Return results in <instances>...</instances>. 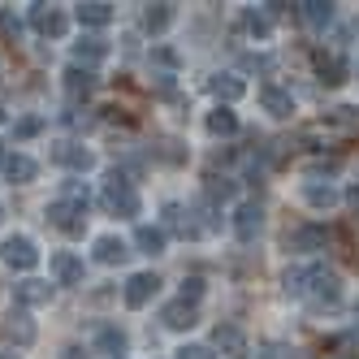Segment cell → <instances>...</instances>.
<instances>
[{
    "instance_id": "1",
    "label": "cell",
    "mask_w": 359,
    "mask_h": 359,
    "mask_svg": "<svg viewBox=\"0 0 359 359\" xmlns=\"http://www.w3.org/2000/svg\"><path fill=\"white\" fill-rule=\"evenodd\" d=\"M100 203H104V212H113V217H139V191L130 187V177L126 173H109V182H104V191H100Z\"/></svg>"
},
{
    "instance_id": "2",
    "label": "cell",
    "mask_w": 359,
    "mask_h": 359,
    "mask_svg": "<svg viewBox=\"0 0 359 359\" xmlns=\"http://www.w3.org/2000/svg\"><path fill=\"white\" fill-rule=\"evenodd\" d=\"M303 294L312 299L316 307H333V303L342 299V281H338V273H333V269L316 264V269H307V281H303Z\"/></svg>"
},
{
    "instance_id": "3",
    "label": "cell",
    "mask_w": 359,
    "mask_h": 359,
    "mask_svg": "<svg viewBox=\"0 0 359 359\" xmlns=\"http://www.w3.org/2000/svg\"><path fill=\"white\" fill-rule=\"evenodd\" d=\"M48 225H57L61 234L79 238L83 229H87V203H74V199H57V203H48Z\"/></svg>"
},
{
    "instance_id": "4",
    "label": "cell",
    "mask_w": 359,
    "mask_h": 359,
    "mask_svg": "<svg viewBox=\"0 0 359 359\" xmlns=\"http://www.w3.org/2000/svg\"><path fill=\"white\" fill-rule=\"evenodd\" d=\"M0 260H5L9 269H35V264H39V251H35V243H31V238L13 234V238L0 243Z\"/></svg>"
},
{
    "instance_id": "5",
    "label": "cell",
    "mask_w": 359,
    "mask_h": 359,
    "mask_svg": "<svg viewBox=\"0 0 359 359\" xmlns=\"http://www.w3.org/2000/svg\"><path fill=\"white\" fill-rule=\"evenodd\" d=\"M31 27H35L39 35H48V39H61V35L69 31V22H65V13H57L53 5H31Z\"/></svg>"
},
{
    "instance_id": "6",
    "label": "cell",
    "mask_w": 359,
    "mask_h": 359,
    "mask_svg": "<svg viewBox=\"0 0 359 359\" xmlns=\"http://www.w3.org/2000/svg\"><path fill=\"white\" fill-rule=\"evenodd\" d=\"M260 229H264V208H260V203H243V208L234 212V234H238V243H255Z\"/></svg>"
},
{
    "instance_id": "7",
    "label": "cell",
    "mask_w": 359,
    "mask_h": 359,
    "mask_svg": "<svg viewBox=\"0 0 359 359\" xmlns=\"http://www.w3.org/2000/svg\"><path fill=\"white\" fill-rule=\"evenodd\" d=\"M53 161L65 165V169H74V173H87V169L95 165V156H91L83 143H57V147H53Z\"/></svg>"
},
{
    "instance_id": "8",
    "label": "cell",
    "mask_w": 359,
    "mask_h": 359,
    "mask_svg": "<svg viewBox=\"0 0 359 359\" xmlns=\"http://www.w3.org/2000/svg\"><path fill=\"white\" fill-rule=\"evenodd\" d=\"M156 290H161V277L156 273H135L130 281H126V307H143Z\"/></svg>"
},
{
    "instance_id": "9",
    "label": "cell",
    "mask_w": 359,
    "mask_h": 359,
    "mask_svg": "<svg viewBox=\"0 0 359 359\" xmlns=\"http://www.w3.org/2000/svg\"><path fill=\"white\" fill-rule=\"evenodd\" d=\"M212 342H217V351L229 355V359H247V338H243V329H234V325H217Z\"/></svg>"
},
{
    "instance_id": "10",
    "label": "cell",
    "mask_w": 359,
    "mask_h": 359,
    "mask_svg": "<svg viewBox=\"0 0 359 359\" xmlns=\"http://www.w3.org/2000/svg\"><path fill=\"white\" fill-rule=\"evenodd\" d=\"M53 277L61 281V286H79L83 281V260L74 251H57L53 255Z\"/></svg>"
},
{
    "instance_id": "11",
    "label": "cell",
    "mask_w": 359,
    "mask_h": 359,
    "mask_svg": "<svg viewBox=\"0 0 359 359\" xmlns=\"http://www.w3.org/2000/svg\"><path fill=\"white\" fill-rule=\"evenodd\" d=\"M13 299H18L22 307H43L48 299H53V286H48V281L27 277V281H18V286H13Z\"/></svg>"
},
{
    "instance_id": "12",
    "label": "cell",
    "mask_w": 359,
    "mask_h": 359,
    "mask_svg": "<svg viewBox=\"0 0 359 359\" xmlns=\"http://www.w3.org/2000/svg\"><path fill=\"white\" fill-rule=\"evenodd\" d=\"M5 338H9L13 346H31V342H35V320L22 312V307H18V312H9V320H5Z\"/></svg>"
},
{
    "instance_id": "13",
    "label": "cell",
    "mask_w": 359,
    "mask_h": 359,
    "mask_svg": "<svg viewBox=\"0 0 359 359\" xmlns=\"http://www.w3.org/2000/svg\"><path fill=\"white\" fill-rule=\"evenodd\" d=\"M0 169H5V177H9V182H35V177H39V165L31 161V156H22V151H13V156H5V165H0Z\"/></svg>"
},
{
    "instance_id": "14",
    "label": "cell",
    "mask_w": 359,
    "mask_h": 359,
    "mask_svg": "<svg viewBox=\"0 0 359 359\" xmlns=\"http://www.w3.org/2000/svg\"><path fill=\"white\" fill-rule=\"evenodd\" d=\"M161 320H165L169 329H191V325L199 320V307L187 303V299H177V303H169L165 312H161Z\"/></svg>"
},
{
    "instance_id": "15",
    "label": "cell",
    "mask_w": 359,
    "mask_h": 359,
    "mask_svg": "<svg viewBox=\"0 0 359 359\" xmlns=\"http://www.w3.org/2000/svg\"><path fill=\"white\" fill-rule=\"evenodd\" d=\"M173 18H177L173 5H147V9H143V31H147V35H161V31L173 27Z\"/></svg>"
},
{
    "instance_id": "16",
    "label": "cell",
    "mask_w": 359,
    "mask_h": 359,
    "mask_svg": "<svg viewBox=\"0 0 359 359\" xmlns=\"http://www.w3.org/2000/svg\"><path fill=\"white\" fill-rule=\"evenodd\" d=\"M260 104H264V113H273V117H290V113H294V95L281 91V87H264V91H260Z\"/></svg>"
},
{
    "instance_id": "17",
    "label": "cell",
    "mask_w": 359,
    "mask_h": 359,
    "mask_svg": "<svg viewBox=\"0 0 359 359\" xmlns=\"http://www.w3.org/2000/svg\"><path fill=\"white\" fill-rule=\"evenodd\" d=\"M286 247L290 251H320L325 247V229L320 225H303V229H294V234L286 238Z\"/></svg>"
},
{
    "instance_id": "18",
    "label": "cell",
    "mask_w": 359,
    "mask_h": 359,
    "mask_svg": "<svg viewBox=\"0 0 359 359\" xmlns=\"http://www.w3.org/2000/svg\"><path fill=\"white\" fill-rule=\"evenodd\" d=\"M74 13H79L83 27H109L113 22V5H104V0H87V5H79Z\"/></svg>"
},
{
    "instance_id": "19",
    "label": "cell",
    "mask_w": 359,
    "mask_h": 359,
    "mask_svg": "<svg viewBox=\"0 0 359 359\" xmlns=\"http://www.w3.org/2000/svg\"><path fill=\"white\" fill-rule=\"evenodd\" d=\"M208 91H212L217 100H243V95H247V83L234 79V74H217V79H208Z\"/></svg>"
},
{
    "instance_id": "20",
    "label": "cell",
    "mask_w": 359,
    "mask_h": 359,
    "mask_svg": "<svg viewBox=\"0 0 359 359\" xmlns=\"http://www.w3.org/2000/svg\"><path fill=\"white\" fill-rule=\"evenodd\" d=\"M126 255H130V251H126V243H121L117 234H104V238H95V260H100V264H121Z\"/></svg>"
},
{
    "instance_id": "21",
    "label": "cell",
    "mask_w": 359,
    "mask_h": 359,
    "mask_svg": "<svg viewBox=\"0 0 359 359\" xmlns=\"http://www.w3.org/2000/svg\"><path fill=\"white\" fill-rule=\"evenodd\" d=\"M299 18L307 22V27H329V18H333V5H329V0H303V5H299Z\"/></svg>"
},
{
    "instance_id": "22",
    "label": "cell",
    "mask_w": 359,
    "mask_h": 359,
    "mask_svg": "<svg viewBox=\"0 0 359 359\" xmlns=\"http://www.w3.org/2000/svg\"><path fill=\"white\" fill-rule=\"evenodd\" d=\"M104 57H109L104 39H79V43H74V61H79V65H100Z\"/></svg>"
},
{
    "instance_id": "23",
    "label": "cell",
    "mask_w": 359,
    "mask_h": 359,
    "mask_svg": "<svg viewBox=\"0 0 359 359\" xmlns=\"http://www.w3.org/2000/svg\"><path fill=\"white\" fill-rule=\"evenodd\" d=\"M135 243H139L143 255H161L165 251V229L161 225H139L135 229Z\"/></svg>"
},
{
    "instance_id": "24",
    "label": "cell",
    "mask_w": 359,
    "mask_h": 359,
    "mask_svg": "<svg viewBox=\"0 0 359 359\" xmlns=\"http://www.w3.org/2000/svg\"><path fill=\"white\" fill-rule=\"evenodd\" d=\"M65 91H69V95H83V100H87V95L95 91V79H91L87 69H79V65H74V69H65Z\"/></svg>"
},
{
    "instance_id": "25",
    "label": "cell",
    "mask_w": 359,
    "mask_h": 359,
    "mask_svg": "<svg viewBox=\"0 0 359 359\" xmlns=\"http://www.w3.org/2000/svg\"><path fill=\"white\" fill-rule=\"evenodd\" d=\"M316 69H320V79H325L329 87L346 83V61H338V57H316Z\"/></svg>"
},
{
    "instance_id": "26",
    "label": "cell",
    "mask_w": 359,
    "mask_h": 359,
    "mask_svg": "<svg viewBox=\"0 0 359 359\" xmlns=\"http://www.w3.org/2000/svg\"><path fill=\"white\" fill-rule=\"evenodd\" d=\"M238 130V117L229 109H212L208 113V135H234Z\"/></svg>"
},
{
    "instance_id": "27",
    "label": "cell",
    "mask_w": 359,
    "mask_h": 359,
    "mask_svg": "<svg viewBox=\"0 0 359 359\" xmlns=\"http://www.w3.org/2000/svg\"><path fill=\"white\" fill-rule=\"evenodd\" d=\"M303 195H307V203H312V208H333V203H338V191H333L329 182H325V187H320V182H312Z\"/></svg>"
},
{
    "instance_id": "28",
    "label": "cell",
    "mask_w": 359,
    "mask_h": 359,
    "mask_svg": "<svg viewBox=\"0 0 359 359\" xmlns=\"http://www.w3.org/2000/svg\"><path fill=\"white\" fill-rule=\"evenodd\" d=\"M100 351L121 355V351H126V333H121V329H100Z\"/></svg>"
},
{
    "instance_id": "29",
    "label": "cell",
    "mask_w": 359,
    "mask_h": 359,
    "mask_svg": "<svg viewBox=\"0 0 359 359\" xmlns=\"http://www.w3.org/2000/svg\"><path fill=\"white\" fill-rule=\"evenodd\" d=\"M269 27H273V22H269V13H260V9H247V31H251L255 39H264V35H269Z\"/></svg>"
},
{
    "instance_id": "30",
    "label": "cell",
    "mask_w": 359,
    "mask_h": 359,
    "mask_svg": "<svg viewBox=\"0 0 359 359\" xmlns=\"http://www.w3.org/2000/svg\"><path fill=\"white\" fill-rule=\"evenodd\" d=\"M39 130H43V117H22V121L13 126V135H18V139H35Z\"/></svg>"
},
{
    "instance_id": "31",
    "label": "cell",
    "mask_w": 359,
    "mask_h": 359,
    "mask_svg": "<svg viewBox=\"0 0 359 359\" xmlns=\"http://www.w3.org/2000/svg\"><path fill=\"white\" fill-rule=\"evenodd\" d=\"M303 281H307V269H290L281 277V286H286V294H303Z\"/></svg>"
},
{
    "instance_id": "32",
    "label": "cell",
    "mask_w": 359,
    "mask_h": 359,
    "mask_svg": "<svg viewBox=\"0 0 359 359\" xmlns=\"http://www.w3.org/2000/svg\"><path fill=\"white\" fill-rule=\"evenodd\" d=\"M0 35H5V39H18V35H22V22H18L9 9L0 13Z\"/></svg>"
},
{
    "instance_id": "33",
    "label": "cell",
    "mask_w": 359,
    "mask_h": 359,
    "mask_svg": "<svg viewBox=\"0 0 359 359\" xmlns=\"http://www.w3.org/2000/svg\"><path fill=\"white\" fill-rule=\"evenodd\" d=\"M182 299H187V303H199V299H203V281H199V277L182 281Z\"/></svg>"
},
{
    "instance_id": "34",
    "label": "cell",
    "mask_w": 359,
    "mask_h": 359,
    "mask_svg": "<svg viewBox=\"0 0 359 359\" xmlns=\"http://www.w3.org/2000/svg\"><path fill=\"white\" fill-rule=\"evenodd\" d=\"M177 359H217L208 346H182V351H177Z\"/></svg>"
},
{
    "instance_id": "35",
    "label": "cell",
    "mask_w": 359,
    "mask_h": 359,
    "mask_svg": "<svg viewBox=\"0 0 359 359\" xmlns=\"http://www.w3.org/2000/svg\"><path fill=\"white\" fill-rule=\"evenodd\" d=\"M260 359H290V351H286V346H264Z\"/></svg>"
},
{
    "instance_id": "36",
    "label": "cell",
    "mask_w": 359,
    "mask_h": 359,
    "mask_svg": "<svg viewBox=\"0 0 359 359\" xmlns=\"http://www.w3.org/2000/svg\"><path fill=\"white\" fill-rule=\"evenodd\" d=\"M61 359H87V355H83V351H79V346H69V351H65V355H61Z\"/></svg>"
},
{
    "instance_id": "37",
    "label": "cell",
    "mask_w": 359,
    "mask_h": 359,
    "mask_svg": "<svg viewBox=\"0 0 359 359\" xmlns=\"http://www.w3.org/2000/svg\"><path fill=\"white\" fill-rule=\"evenodd\" d=\"M351 338H355V342H359V325H355V329H351Z\"/></svg>"
},
{
    "instance_id": "38",
    "label": "cell",
    "mask_w": 359,
    "mask_h": 359,
    "mask_svg": "<svg viewBox=\"0 0 359 359\" xmlns=\"http://www.w3.org/2000/svg\"><path fill=\"white\" fill-rule=\"evenodd\" d=\"M0 165H5V143H0Z\"/></svg>"
},
{
    "instance_id": "39",
    "label": "cell",
    "mask_w": 359,
    "mask_h": 359,
    "mask_svg": "<svg viewBox=\"0 0 359 359\" xmlns=\"http://www.w3.org/2000/svg\"><path fill=\"white\" fill-rule=\"evenodd\" d=\"M0 359H18V355H0Z\"/></svg>"
},
{
    "instance_id": "40",
    "label": "cell",
    "mask_w": 359,
    "mask_h": 359,
    "mask_svg": "<svg viewBox=\"0 0 359 359\" xmlns=\"http://www.w3.org/2000/svg\"><path fill=\"white\" fill-rule=\"evenodd\" d=\"M0 121H5V109H0Z\"/></svg>"
},
{
    "instance_id": "41",
    "label": "cell",
    "mask_w": 359,
    "mask_h": 359,
    "mask_svg": "<svg viewBox=\"0 0 359 359\" xmlns=\"http://www.w3.org/2000/svg\"><path fill=\"white\" fill-rule=\"evenodd\" d=\"M0 221H5V208H0Z\"/></svg>"
}]
</instances>
